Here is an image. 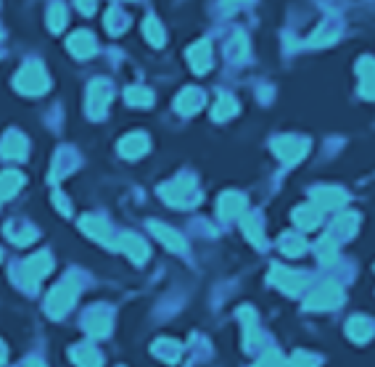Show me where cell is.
<instances>
[{"instance_id": "cell-22", "label": "cell", "mask_w": 375, "mask_h": 367, "mask_svg": "<svg viewBox=\"0 0 375 367\" xmlns=\"http://www.w3.org/2000/svg\"><path fill=\"white\" fill-rule=\"evenodd\" d=\"M146 151H148V138L143 133H133L119 140V153L124 159H137V156H143Z\"/></svg>"}, {"instance_id": "cell-6", "label": "cell", "mask_w": 375, "mask_h": 367, "mask_svg": "<svg viewBox=\"0 0 375 367\" xmlns=\"http://www.w3.org/2000/svg\"><path fill=\"white\" fill-rule=\"evenodd\" d=\"M272 151H275V156L283 164H296L307 156L309 140L299 138V135H280V138L272 140Z\"/></svg>"}, {"instance_id": "cell-34", "label": "cell", "mask_w": 375, "mask_h": 367, "mask_svg": "<svg viewBox=\"0 0 375 367\" xmlns=\"http://www.w3.org/2000/svg\"><path fill=\"white\" fill-rule=\"evenodd\" d=\"M338 37V24H333V21H328V24H323L320 30L309 37V45L312 48H320V45H330L333 40Z\"/></svg>"}, {"instance_id": "cell-14", "label": "cell", "mask_w": 375, "mask_h": 367, "mask_svg": "<svg viewBox=\"0 0 375 367\" xmlns=\"http://www.w3.org/2000/svg\"><path fill=\"white\" fill-rule=\"evenodd\" d=\"M188 61L195 74H206L211 69V43L209 40H198V43L188 50Z\"/></svg>"}, {"instance_id": "cell-19", "label": "cell", "mask_w": 375, "mask_h": 367, "mask_svg": "<svg viewBox=\"0 0 375 367\" xmlns=\"http://www.w3.org/2000/svg\"><path fill=\"white\" fill-rule=\"evenodd\" d=\"M357 74H360V93L367 101H375V59H360Z\"/></svg>"}, {"instance_id": "cell-13", "label": "cell", "mask_w": 375, "mask_h": 367, "mask_svg": "<svg viewBox=\"0 0 375 367\" xmlns=\"http://www.w3.org/2000/svg\"><path fill=\"white\" fill-rule=\"evenodd\" d=\"M217 211H220L222 220H235V217H240L246 211V196L235 191L222 193L220 201H217Z\"/></svg>"}, {"instance_id": "cell-12", "label": "cell", "mask_w": 375, "mask_h": 367, "mask_svg": "<svg viewBox=\"0 0 375 367\" xmlns=\"http://www.w3.org/2000/svg\"><path fill=\"white\" fill-rule=\"evenodd\" d=\"M114 249L124 251L135 265H143V262L148 259V246H146V241H143V238H137V235H133V233H122Z\"/></svg>"}, {"instance_id": "cell-18", "label": "cell", "mask_w": 375, "mask_h": 367, "mask_svg": "<svg viewBox=\"0 0 375 367\" xmlns=\"http://www.w3.org/2000/svg\"><path fill=\"white\" fill-rule=\"evenodd\" d=\"M151 227V233L156 235L162 243H164L166 249H172V251H185L188 246H185V238H182L177 230H172V227H166V225H162V222H151L148 225Z\"/></svg>"}, {"instance_id": "cell-21", "label": "cell", "mask_w": 375, "mask_h": 367, "mask_svg": "<svg viewBox=\"0 0 375 367\" xmlns=\"http://www.w3.org/2000/svg\"><path fill=\"white\" fill-rule=\"evenodd\" d=\"M375 333V323L373 320H367V317H352L349 325H346V336L352 338L354 344H365V341H370Z\"/></svg>"}, {"instance_id": "cell-25", "label": "cell", "mask_w": 375, "mask_h": 367, "mask_svg": "<svg viewBox=\"0 0 375 367\" xmlns=\"http://www.w3.org/2000/svg\"><path fill=\"white\" fill-rule=\"evenodd\" d=\"M357 227H360V217L354 214V211H349V214H338L336 222H333V238H352V235L357 233Z\"/></svg>"}, {"instance_id": "cell-8", "label": "cell", "mask_w": 375, "mask_h": 367, "mask_svg": "<svg viewBox=\"0 0 375 367\" xmlns=\"http://www.w3.org/2000/svg\"><path fill=\"white\" fill-rule=\"evenodd\" d=\"M108 101H111V85L106 79L90 82V88H88V114L93 119H104Z\"/></svg>"}, {"instance_id": "cell-4", "label": "cell", "mask_w": 375, "mask_h": 367, "mask_svg": "<svg viewBox=\"0 0 375 367\" xmlns=\"http://www.w3.org/2000/svg\"><path fill=\"white\" fill-rule=\"evenodd\" d=\"M14 85L19 93H24V95H40V93H46L48 90V74L43 69V64H37V61H30V64H24L21 66V72L16 74Z\"/></svg>"}, {"instance_id": "cell-35", "label": "cell", "mask_w": 375, "mask_h": 367, "mask_svg": "<svg viewBox=\"0 0 375 367\" xmlns=\"http://www.w3.org/2000/svg\"><path fill=\"white\" fill-rule=\"evenodd\" d=\"M124 98H127V103L130 106H137V109H146V106H151L153 103V93H151L148 88H127V93H124Z\"/></svg>"}, {"instance_id": "cell-24", "label": "cell", "mask_w": 375, "mask_h": 367, "mask_svg": "<svg viewBox=\"0 0 375 367\" xmlns=\"http://www.w3.org/2000/svg\"><path fill=\"white\" fill-rule=\"evenodd\" d=\"M320 206L309 204V206H296L294 209V222L299 225L301 230H315L317 225H320Z\"/></svg>"}, {"instance_id": "cell-9", "label": "cell", "mask_w": 375, "mask_h": 367, "mask_svg": "<svg viewBox=\"0 0 375 367\" xmlns=\"http://www.w3.org/2000/svg\"><path fill=\"white\" fill-rule=\"evenodd\" d=\"M309 198H312V204L320 206V209H325V211L341 209V206L349 201L346 191L336 188V185H317V188H312V191H309Z\"/></svg>"}, {"instance_id": "cell-2", "label": "cell", "mask_w": 375, "mask_h": 367, "mask_svg": "<svg viewBox=\"0 0 375 367\" xmlns=\"http://www.w3.org/2000/svg\"><path fill=\"white\" fill-rule=\"evenodd\" d=\"M77 294H79V283H77L75 278H64L48 294V299H46V312L50 314V317H64L69 309H72V304L77 301Z\"/></svg>"}, {"instance_id": "cell-11", "label": "cell", "mask_w": 375, "mask_h": 367, "mask_svg": "<svg viewBox=\"0 0 375 367\" xmlns=\"http://www.w3.org/2000/svg\"><path fill=\"white\" fill-rule=\"evenodd\" d=\"M79 227L85 230V233L90 235L93 241H98V243H104V246H117V241H114V233H111V225L106 220H101V217H82V222H79Z\"/></svg>"}, {"instance_id": "cell-16", "label": "cell", "mask_w": 375, "mask_h": 367, "mask_svg": "<svg viewBox=\"0 0 375 367\" xmlns=\"http://www.w3.org/2000/svg\"><path fill=\"white\" fill-rule=\"evenodd\" d=\"M204 101H206V98H204V93L198 88H185L180 95L175 98V111H180L182 117H191V114H195V111L204 106Z\"/></svg>"}, {"instance_id": "cell-26", "label": "cell", "mask_w": 375, "mask_h": 367, "mask_svg": "<svg viewBox=\"0 0 375 367\" xmlns=\"http://www.w3.org/2000/svg\"><path fill=\"white\" fill-rule=\"evenodd\" d=\"M238 114V101L230 95V93H222L217 103H214V109H211V117L217 119V122H225V119L235 117Z\"/></svg>"}, {"instance_id": "cell-31", "label": "cell", "mask_w": 375, "mask_h": 367, "mask_svg": "<svg viewBox=\"0 0 375 367\" xmlns=\"http://www.w3.org/2000/svg\"><path fill=\"white\" fill-rule=\"evenodd\" d=\"M278 246H280V251H283L285 256H301L307 251V241L296 233H285Z\"/></svg>"}, {"instance_id": "cell-28", "label": "cell", "mask_w": 375, "mask_h": 367, "mask_svg": "<svg viewBox=\"0 0 375 367\" xmlns=\"http://www.w3.org/2000/svg\"><path fill=\"white\" fill-rule=\"evenodd\" d=\"M240 227H243V233H246V238L254 243V246H265V230H262V220L259 217H254V214H246L243 220H240Z\"/></svg>"}, {"instance_id": "cell-23", "label": "cell", "mask_w": 375, "mask_h": 367, "mask_svg": "<svg viewBox=\"0 0 375 367\" xmlns=\"http://www.w3.org/2000/svg\"><path fill=\"white\" fill-rule=\"evenodd\" d=\"M6 238L8 241H14L16 246H27V243H32L35 238H37V233H35V227H30L27 222H8L6 225Z\"/></svg>"}, {"instance_id": "cell-3", "label": "cell", "mask_w": 375, "mask_h": 367, "mask_svg": "<svg viewBox=\"0 0 375 367\" xmlns=\"http://www.w3.org/2000/svg\"><path fill=\"white\" fill-rule=\"evenodd\" d=\"M50 267H53V259H50V254H46V251H40V254H35V256H30L24 265L16 270V280L27 288V291H35L37 288V283L46 278L48 272H50Z\"/></svg>"}, {"instance_id": "cell-36", "label": "cell", "mask_w": 375, "mask_h": 367, "mask_svg": "<svg viewBox=\"0 0 375 367\" xmlns=\"http://www.w3.org/2000/svg\"><path fill=\"white\" fill-rule=\"evenodd\" d=\"M143 35L148 37L151 45H156V48H162L164 45V30H162V24L153 19V16H148L146 21H143Z\"/></svg>"}, {"instance_id": "cell-39", "label": "cell", "mask_w": 375, "mask_h": 367, "mask_svg": "<svg viewBox=\"0 0 375 367\" xmlns=\"http://www.w3.org/2000/svg\"><path fill=\"white\" fill-rule=\"evenodd\" d=\"M106 30L111 32V35H119L122 30H127V16L122 14V11H108L106 14Z\"/></svg>"}, {"instance_id": "cell-20", "label": "cell", "mask_w": 375, "mask_h": 367, "mask_svg": "<svg viewBox=\"0 0 375 367\" xmlns=\"http://www.w3.org/2000/svg\"><path fill=\"white\" fill-rule=\"evenodd\" d=\"M69 50H72V56H77V59H90L93 53H95V37L88 30L75 32L69 37Z\"/></svg>"}, {"instance_id": "cell-29", "label": "cell", "mask_w": 375, "mask_h": 367, "mask_svg": "<svg viewBox=\"0 0 375 367\" xmlns=\"http://www.w3.org/2000/svg\"><path fill=\"white\" fill-rule=\"evenodd\" d=\"M315 251H317V259H320L323 265H333V262L338 259V246H336V238H333V235L320 238Z\"/></svg>"}, {"instance_id": "cell-5", "label": "cell", "mask_w": 375, "mask_h": 367, "mask_svg": "<svg viewBox=\"0 0 375 367\" xmlns=\"http://www.w3.org/2000/svg\"><path fill=\"white\" fill-rule=\"evenodd\" d=\"M341 301H344V288L338 283H333V280H325L307 296L304 307L312 309V312H320V309H336Z\"/></svg>"}, {"instance_id": "cell-17", "label": "cell", "mask_w": 375, "mask_h": 367, "mask_svg": "<svg viewBox=\"0 0 375 367\" xmlns=\"http://www.w3.org/2000/svg\"><path fill=\"white\" fill-rule=\"evenodd\" d=\"M0 156L3 159H24L27 156V140H24V135L11 130V133L6 135L3 140H0Z\"/></svg>"}, {"instance_id": "cell-30", "label": "cell", "mask_w": 375, "mask_h": 367, "mask_svg": "<svg viewBox=\"0 0 375 367\" xmlns=\"http://www.w3.org/2000/svg\"><path fill=\"white\" fill-rule=\"evenodd\" d=\"M21 185H24V177L19 175V172H3V175H0V201L16 196Z\"/></svg>"}, {"instance_id": "cell-10", "label": "cell", "mask_w": 375, "mask_h": 367, "mask_svg": "<svg viewBox=\"0 0 375 367\" xmlns=\"http://www.w3.org/2000/svg\"><path fill=\"white\" fill-rule=\"evenodd\" d=\"M85 330L95 338H104L108 336V330H111V312L106 307H93L85 312Z\"/></svg>"}, {"instance_id": "cell-32", "label": "cell", "mask_w": 375, "mask_h": 367, "mask_svg": "<svg viewBox=\"0 0 375 367\" xmlns=\"http://www.w3.org/2000/svg\"><path fill=\"white\" fill-rule=\"evenodd\" d=\"M153 354L159 357V359H164L169 365H175L177 359H180V344H175V341H156L153 344Z\"/></svg>"}, {"instance_id": "cell-15", "label": "cell", "mask_w": 375, "mask_h": 367, "mask_svg": "<svg viewBox=\"0 0 375 367\" xmlns=\"http://www.w3.org/2000/svg\"><path fill=\"white\" fill-rule=\"evenodd\" d=\"M240 325H243V333H246V352H254L256 344L262 341V333L256 328V312L251 307H240L238 309Z\"/></svg>"}, {"instance_id": "cell-43", "label": "cell", "mask_w": 375, "mask_h": 367, "mask_svg": "<svg viewBox=\"0 0 375 367\" xmlns=\"http://www.w3.org/2000/svg\"><path fill=\"white\" fill-rule=\"evenodd\" d=\"M3 362H6V346L0 344V365H3Z\"/></svg>"}, {"instance_id": "cell-40", "label": "cell", "mask_w": 375, "mask_h": 367, "mask_svg": "<svg viewBox=\"0 0 375 367\" xmlns=\"http://www.w3.org/2000/svg\"><path fill=\"white\" fill-rule=\"evenodd\" d=\"M288 362H291V367H317L320 365V357L312 352H296Z\"/></svg>"}, {"instance_id": "cell-38", "label": "cell", "mask_w": 375, "mask_h": 367, "mask_svg": "<svg viewBox=\"0 0 375 367\" xmlns=\"http://www.w3.org/2000/svg\"><path fill=\"white\" fill-rule=\"evenodd\" d=\"M256 367H291V362H288L278 349H267V352L259 357Z\"/></svg>"}, {"instance_id": "cell-37", "label": "cell", "mask_w": 375, "mask_h": 367, "mask_svg": "<svg viewBox=\"0 0 375 367\" xmlns=\"http://www.w3.org/2000/svg\"><path fill=\"white\" fill-rule=\"evenodd\" d=\"M64 24H66V8H64V3H53L48 8V27L53 32H61Z\"/></svg>"}, {"instance_id": "cell-7", "label": "cell", "mask_w": 375, "mask_h": 367, "mask_svg": "<svg viewBox=\"0 0 375 367\" xmlns=\"http://www.w3.org/2000/svg\"><path fill=\"white\" fill-rule=\"evenodd\" d=\"M270 283L272 285H278L283 294L296 296V294L304 291V285H307V275H304V272H294V270H288V267L275 265L270 270Z\"/></svg>"}, {"instance_id": "cell-41", "label": "cell", "mask_w": 375, "mask_h": 367, "mask_svg": "<svg viewBox=\"0 0 375 367\" xmlns=\"http://www.w3.org/2000/svg\"><path fill=\"white\" fill-rule=\"evenodd\" d=\"M77 8L85 16H90L93 11H95V0H77Z\"/></svg>"}, {"instance_id": "cell-1", "label": "cell", "mask_w": 375, "mask_h": 367, "mask_svg": "<svg viewBox=\"0 0 375 367\" xmlns=\"http://www.w3.org/2000/svg\"><path fill=\"white\" fill-rule=\"evenodd\" d=\"M159 196L164 198L169 206H180V209H188V206H195L201 201V193L195 188V180L191 175H180L175 180L164 182L159 188Z\"/></svg>"}, {"instance_id": "cell-33", "label": "cell", "mask_w": 375, "mask_h": 367, "mask_svg": "<svg viewBox=\"0 0 375 367\" xmlns=\"http://www.w3.org/2000/svg\"><path fill=\"white\" fill-rule=\"evenodd\" d=\"M249 56V43H246V35L243 32H235L227 43V59L230 61H243Z\"/></svg>"}, {"instance_id": "cell-27", "label": "cell", "mask_w": 375, "mask_h": 367, "mask_svg": "<svg viewBox=\"0 0 375 367\" xmlns=\"http://www.w3.org/2000/svg\"><path fill=\"white\" fill-rule=\"evenodd\" d=\"M72 359H75L77 367H101V354L95 352L93 346H88V344H79V346H75L72 349Z\"/></svg>"}, {"instance_id": "cell-42", "label": "cell", "mask_w": 375, "mask_h": 367, "mask_svg": "<svg viewBox=\"0 0 375 367\" xmlns=\"http://www.w3.org/2000/svg\"><path fill=\"white\" fill-rule=\"evenodd\" d=\"M24 367H46V362H43V359H37V357H32V359L24 362Z\"/></svg>"}]
</instances>
